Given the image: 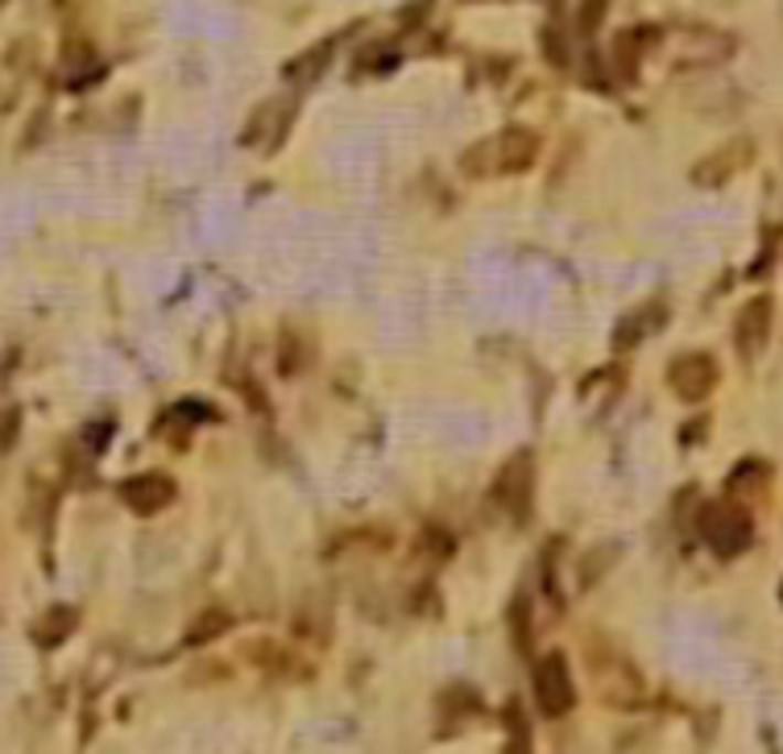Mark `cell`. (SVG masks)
Segmentation results:
<instances>
[{
    "mask_svg": "<svg viewBox=\"0 0 783 754\" xmlns=\"http://www.w3.org/2000/svg\"><path fill=\"white\" fill-rule=\"evenodd\" d=\"M506 754H530V746H527V730H523V734H514V737H511V746H506Z\"/></svg>",
    "mask_w": 783,
    "mask_h": 754,
    "instance_id": "277c9868",
    "label": "cell"
},
{
    "mask_svg": "<svg viewBox=\"0 0 783 754\" xmlns=\"http://www.w3.org/2000/svg\"><path fill=\"white\" fill-rule=\"evenodd\" d=\"M535 701H539L547 718H560V713H568L577 704V688H572L564 655H547L544 664L535 668Z\"/></svg>",
    "mask_w": 783,
    "mask_h": 754,
    "instance_id": "6da1fadb",
    "label": "cell"
},
{
    "mask_svg": "<svg viewBox=\"0 0 783 754\" xmlns=\"http://www.w3.org/2000/svg\"><path fill=\"white\" fill-rule=\"evenodd\" d=\"M120 494H125V502L133 506L137 515H153V510H162L174 497V485L171 477H162V473H141V477L129 481Z\"/></svg>",
    "mask_w": 783,
    "mask_h": 754,
    "instance_id": "3957f363",
    "label": "cell"
},
{
    "mask_svg": "<svg viewBox=\"0 0 783 754\" xmlns=\"http://www.w3.org/2000/svg\"><path fill=\"white\" fill-rule=\"evenodd\" d=\"M478 154H485V166H478L473 174L518 171V166H527L530 158H535V138H530V133H523V129H511V133H502V138L485 141Z\"/></svg>",
    "mask_w": 783,
    "mask_h": 754,
    "instance_id": "7a4b0ae2",
    "label": "cell"
}]
</instances>
